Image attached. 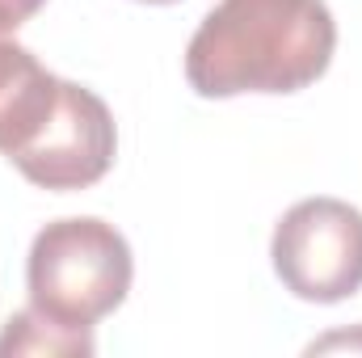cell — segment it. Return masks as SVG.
<instances>
[{
	"label": "cell",
	"instance_id": "6da1fadb",
	"mask_svg": "<svg viewBox=\"0 0 362 358\" xmlns=\"http://www.w3.org/2000/svg\"><path fill=\"white\" fill-rule=\"evenodd\" d=\"M337 51L325 0H219L185 47V81L206 101L240 93H299Z\"/></svg>",
	"mask_w": 362,
	"mask_h": 358
},
{
	"label": "cell",
	"instance_id": "7a4b0ae2",
	"mask_svg": "<svg viewBox=\"0 0 362 358\" xmlns=\"http://www.w3.org/2000/svg\"><path fill=\"white\" fill-rule=\"evenodd\" d=\"M131 278H135V258L127 236L97 215L51 219L30 241L25 258L30 308L64 329H97V321L122 308Z\"/></svg>",
	"mask_w": 362,
	"mask_h": 358
},
{
	"label": "cell",
	"instance_id": "3957f363",
	"mask_svg": "<svg viewBox=\"0 0 362 358\" xmlns=\"http://www.w3.org/2000/svg\"><path fill=\"white\" fill-rule=\"evenodd\" d=\"M278 282L303 304H341L362 291V211L346 198H303L270 241Z\"/></svg>",
	"mask_w": 362,
	"mask_h": 358
},
{
	"label": "cell",
	"instance_id": "277c9868",
	"mask_svg": "<svg viewBox=\"0 0 362 358\" xmlns=\"http://www.w3.org/2000/svg\"><path fill=\"white\" fill-rule=\"evenodd\" d=\"M114 156H118V127H114L110 105L85 85L64 81L55 118L8 165L25 181H34L38 190L72 194V190L97 185L114 169Z\"/></svg>",
	"mask_w": 362,
	"mask_h": 358
},
{
	"label": "cell",
	"instance_id": "5b68a950",
	"mask_svg": "<svg viewBox=\"0 0 362 358\" xmlns=\"http://www.w3.org/2000/svg\"><path fill=\"white\" fill-rule=\"evenodd\" d=\"M64 76L47 72L30 47L0 34V156L17 161L55 118Z\"/></svg>",
	"mask_w": 362,
	"mask_h": 358
},
{
	"label": "cell",
	"instance_id": "8992f818",
	"mask_svg": "<svg viewBox=\"0 0 362 358\" xmlns=\"http://www.w3.org/2000/svg\"><path fill=\"white\" fill-rule=\"evenodd\" d=\"M97 350L93 329H64L51 316L21 308L0 329V358L30 354V358H89Z\"/></svg>",
	"mask_w": 362,
	"mask_h": 358
},
{
	"label": "cell",
	"instance_id": "52a82bcc",
	"mask_svg": "<svg viewBox=\"0 0 362 358\" xmlns=\"http://www.w3.org/2000/svg\"><path fill=\"white\" fill-rule=\"evenodd\" d=\"M42 4H47V0H0V34L21 30L30 17H38Z\"/></svg>",
	"mask_w": 362,
	"mask_h": 358
},
{
	"label": "cell",
	"instance_id": "ba28073f",
	"mask_svg": "<svg viewBox=\"0 0 362 358\" xmlns=\"http://www.w3.org/2000/svg\"><path fill=\"white\" fill-rule=\"evenodd\" d=\"M341 346L358 350V346H362V329H358V333H333V337H325V342H312V346H308V354H316V350H341Z\"/></svg>",
	"mask_w": 362,
	"mask_h": 358
},
{
	"label": "cell",
	"instance_id": "9c48e42d",
	"mask_svg": "<svg viewBox=\"0 0 362 358\" xmlns=\"http://www.w3.org/2000/svg\"><path fill=\"white\" fill-rule=\"evenodd\" d=\"M139 4H177V0H139Z\"/></svg>",
	"mask_w": 362,
	"mask_h": 358
}]
</instances>
